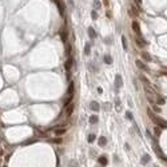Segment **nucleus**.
I'll return each instance as SVG.
<instances>
[{"mask_svg": "<svg viewBox=\"0 0 167 167\" xmlns=\"http://www.w3.org/2000/svg\"><path fill=\"white\" fill-rule=\"evenodd\" d=\"M147 114H148V116L151 118V120L156 124V126H160V127H163V128H166V127H167V123L165 122V120H162L160 118L156 116L155 114L152 112V110H150V108H148V110H147Z\"/></svg>", "mask_w": 167, "mask_h": 167, "instance_id": "f257e3e1", "label": "nucleus"}, {"mask_svg": "<svg viewBox=\"0 0 167 167\" xmlns=\"http://www.w3.org/2000/svg\"><path fill=\"white\" fill-rule=\"evenodd\" d=\"M72 96H74V83L71 82L70 86H68V91H67V100L64 102V106H67V104L71 103V100H72Z\"/></svg>", "mask_w": 167, "mask_h": 167, "instance_id": "f03ea898", "label": "nucleus"}, {"mask_svg": "<svg viewBox=\"0 0 167 167\" xmlns=\"http://www.w3.org/2000/svg\"><path fill=\"white\" fill-rule=\"evenodd\" d=\"M154 148H155V152L158 154V156H160V158H163L165 160H167V158L165 155H163V152H162V150L159 148V146H158V143H156V139H154Z\"/></svg>", "mask_w": 167, "mask_h": 167, "instance_id": "7ed1b4c3", "label": "nucleus"}, {"mask_svg": "<svg viewBox=\"0 0 167 167\" xmlns=\"http://www.w3.org/2000/svg\"><path fill=\"white\" fill-rule=\"evenodd\" d=\"M52 1H54L55 4L58 5L59 12H60V15L63 16V15H64V8H63V3H62V0H52Z\"/></svg>", "mask_w": 167, "mask_h": 167, "instance_id": "20e7f679", "label": "nucleus"}, {"mask_svg": "<svg viewBox=\"0 0 167 167\" xmlns=\"http://www.w3.org/2000/svg\"><path fill=\"white\" fill-rule=\"evenodd\" d=\"M115 84H116L118 88L123 87V79H122V75H120V74H118L115 76Z\"/></svg>", "mask_w": 167, "mask_h": 167, "instance_id": "39448f33", "label": "nucleus"}, {"mask_svg": "<svg viewBox=\"0 0 167 167\" xmlns=\"http://www.w3.org/2000/svg\"><path fill=\"white\" fill-rule=\"evenodd\" d=\"M72 63H74V59H72V56H68L67 62H65V63H64V67H65V70H67V71H70V68H71V65H72Z\"/></svg>", "mask_w": 167, "mask_h": 167, "instance_id": "423d86ee", "label": "nucleus"}, {"mask_svg": "<svg viewBox=\"0 0 167 167\" xmlns=\"http://www.w3.org/2000/svg\"><path fill=\"white\" fill-rule=\"evenodd\" d=\"M135 64H136V67L140 68V70H143V71H148V68H147V65L143 63V62H140V60H136L135 62Z\"/></svg>", "mask_w": 167, "mask_h": 167, "instance_id": "0eeeda50", "label": "nucleus"}, {"mask_svg": "<svg viewBox=\"0 0 167 167\" xmlns=\"http://www.w3.org/2000/svg\"><path fill=\"white\" fill-rule=\"evenodd\" d=\"M60 36H62V40H63V43H67V36H68V32H67V29L63 28L60 31Z\"/></svg>", "mask_w": 167, "mask_h": 167, "instance_id": "6e6552de", "label": "nucleus"}, {"mask_svg": "<svg viewBox=\"0 0 167 167\" xmlns=\"http://www.w3.org/2000/svg\"><path fill=\"white\" fill-rule=\"evenodd\" d=\"M90 108L92 110V111H99L100 106H99V103H98V102H95V100H92V102L90 103Z\"/></svg>", "mask_w": 167, "mask_h": 167, "instance_id": "1a4fd4ad", "label": "nucleus"}, {"mask_svg": "<svg viewBox=\"0 0 167 167\" xmlns=\"http://www.w3.org/2000/svg\"><path fill=\"white\" fill-rule=\"evenodd\" d=\"M132 29L140 36V27H139V23L138 21H132Z\"/></svg>", "mask_w": 167, "mask_h": 167, "instance_id": "9d476101", "label": "nucleus"}, {"mask_svg": "<svg viewBox=\"0 0 167 167\" xmlns=\"http://www.w3.org/2000/svg\"><path fill=\"white\" fill-rule=\"evenodd\" d=\"M98 143H99L100 147H104V146H106V143H107V138H106V136H100V138L98 139Z\"/></svg>", "mask_w": 167, "mask_h": 167, "instance_id": "9b49d317", "label": "nucleus"}, {"mask_svg": "<svg viewBox=\"0 0 167 167\" xmlns=\"http://www.w3.org/2000/svg\"><path fill=\"white\" fill-rule=\"evenodd\" d=\"M88 36L91 39H95L96 38V32H95V29L92 27H88Z\"/></svg>", "mask_w": 167, "mask_h": 167, "instance_id": "f8f14e48", "label": "nucleus"}, {"mask_svg": "<svg viewBox=\"0 0 167 167\" xmlns=\"http://www.w3.org/2000/svg\"><path fill=\"white\" fill-rule=\"evenodd\" d=\"M65 107H67V115L70 116L71 114H72V111H74V107H75V106H74V103H70V104H67Z\"/></svg>", "mask_w": 167, "mask_h": 167, "instance_id": "ddd939ff", "label": "nucleus"}, {"mask_svg": "<svg viewBox=\"0 0 167 167\" xmlns=\"http://www.w3.org/2000/svg\"><path fill=\"white\" fill-rule=\"evenodd\" d=\"M148 160H151L150 155H148V154H143V156H142V163H143V165H147V163H148Z\"/></svg>", "mask_w": 167, "mask_h": 167, "instance_id": "4468645a", "label": "nucleus"}, {"mask_svg": "<svg viewBox=\"0 0 167 167\" xmlns=\"http://www.w3.org/2000/svg\"><path fill=\"white\" fill-rule=\"evenodd\" d=\"M98 162H99V163H100V165H102V166H106L108 160H107V158H106V156H104V155H102V156H99V159H98Z\"/></svg>", "mask_w": 167, "mask_h": 167, "instance_id": "2eb2a0df", "label": "nucleus"}, {"mask_svg": "<svg viewBox=\"0 0 167 167\" xmlns=\"http://www.w3.org/2000/svg\"><path fill=\"white\" fill-rule=\"evenodd\" d=\"M55 134L56 135H63V134H65V128H63V127H56L55 128Z\"/></svg>", "mask_w": 167, "mask_h": 167, "instance_id": "dca6fc26", "label": "nucleus"}, {"mask_svg": "<svg viewBox=\"0 0 167 167\" xmlns=\"http://www.w3.org/2000/svg\"><path fill=\"white\" fill-rule=\"evenodd\" d=\"M104 62H106V64H112V56H111V55H106V56H104Z\"/></svg>", "mask_w": 167, "mask_h": 167, "instance_id": "f3484780", "label": "nucleus"}, {"mask_svg": "<svg viewBox=\"0 0 167 167\" xmlns=\"http://www.w3.org/2000/svg\"><path fill=\"white\" fill-rule=\"evenodd\" d=\"M65 44V55L67 56H71V45L70 43H64Z\"/></svg>", "mask_w": 167, "mask_h": 167, "instance_id": "a211bd4d", "label": "nucleus"}, {"mask_svg": "<svg viewBox=\"0 0 167 167\" xmlns=\"http://www.w3.org/2000/svg\"><path fill=\"white\" fill-rule=\"evenodd\" d=\"M84 54H86V55H90L91 54V44L90 43H86V47H84Z\"/></svg>", "mask_w": 167, "mask_h": 167, "instance_id": "6ab92c4d", "label": "nucleus"}, {"mask_svg": "<svg viewBox=\"0 0 167 167\" xmlns=\"http://www.w3.org/2000/svg\"><path fill=\"white\" fill-rule=\"evenodd\" d=\"M136 44H138L139 45V47H145V45H146V42L145 40H143V39H136Z\"/></svg>", "mask_w": 167, "mask_h": 167, "instance_id": "aec40b11", "label": "nucleus"}, {"mask_svg": "<svg viewBox=\"0 0 167 167\" xmlns=\"http://www.w3.org/2000/svg\"><path fill=\"white\" fill-rule=\"evenodd\" d=\"M122 45H123V50L124 51L128 50V47H127V40H126V38H124V36H122Z\"/></svg>", "mask_w": 167, "mask_h": 167, "instance_id": "412c9836", "label": "nucleus"}, {"mask_svg": "<svg viewBox=\"0 0 167 167\" xmlns=\"http://www.w3.org/2000/svg\"><path fill=\"white\" fill-rule=\"evenodd\" d=\"M98 120H99V119H98V116H96V115H92V116H90V123H91V124H95V123H98Z\"/></svg>", "mask_w": 167, "mask_h": 167, "instance_id": "4be33fe9", "label": "nucleus"}, {"mask_svg": "<svg viewBox=\"0 0 167 167\" xmlns=\"http://www.w3.org/2000/svg\"><path fill=\"white\" fill-rule=\"evenodd\" d=\"M142 58L145 59L146 62H150V60H151V56H150V55L147 54V52H142Z\"/></svg>", "mask_w": 167, "mask_h": 167, "instance_id": "5701e85b", "label": "nucleus"}, {"mask_svg": "<svg viewBox=\"0 0 167 167\" xmlns=\"http://www.w3.org/2000/svg\"><path fill=\"white\" fill-rule=\"evenodd\" d=\"M100 7H102V3H100L99 0H95V1H94V8L95 9H99Z\"/></svg>", "mask_w": 167, "mask_h": 167, "instance_id": "b1692460", "label": "nucleus"}, {"mask_svg": "<svg viewBox=\"0 0 167 167\" xmlns=\"http://www.w3.org/2000/svg\"><path fill=\"white\" fill-rule=\"evenodd\" d=\"M140 80H142L143 83H145V86H146V87H148V86H150V82L146 79V76H143V75H142V76H140Z\"/></svg>", "mask_w": 167, "mask_h": 167, "instance_id": "393cba45", "label": "nucleus"}, {"mask_svg": "<svg viewBox=\"0 0 167 167\" xmlns=\"http://www.w3.org/2000/svg\"><path fill=\"white\" fill-rule=\"evenodd\" d=\"M95 139H96V136H95L94 134H90V135H88V142H90V143L95 142Z\"/></svg>", "mask_w": 167, "mask_h": 167, "instance_id": "a878e982", "label": "nucleus"}, {"mask_svg": "<svg viewBox=\"0 0 167 167\" xmlns=\"http://www.w3.org/2000/svg\"><path fill=\"white\" fill-rule=\"evenodd\" d=\"M126 118H127L128 120H132V119H134V118H132V114H131V112H128V111L126 112Z\"/></svg>", "mask_w": 167, "mask_h": 167, "instance_id": "bb28decb", "label": "nucleus"}, {"mask_svg": "<svg viewBox=\"0 0 167 167\" xmlns=\"http://www.w3.org/2000/svg\"><path fill=\"white\" fill-rule=\"evenodd\" d=\"M91 18H92L94 20H95V19H98V12L96 11H92V12H91Z\"/></svg>", "mask_w": 167, "mask_h": 167, "instance_id": "cd10ccee", "label": "nucleus"}, {"mask_svg": "<svg viewBox=\"0 0 167 167\" xmlns=\"http://www.w3.org/2000/svg\"><path fill=\"white\" fill-rule=\"evenodd\" d=\"M68 167H78V163L75 162V160H71L70 165H68Z\"/></svg>", "mask_w": 167, "mask_h": 167, "instance_id": "c85d7f7f", "label": "nucleus"}, {"mask_svg": "<svg viewBox=\"0 0 167 167\" xmlns=\"http://www.w3.org/2000/svg\"><path fill=\"white\" fill-rule=\"evenodd\" d=\"M115 104H116V110H118V111H120V100H119V99H116Z\"/></svg>", "mask_w": 167, "mask_h": 167, "instance_id": "c756f323", "label": "nucleus"}, {"mask_svg": "<svg viewBox=\"0 0 167 167\" xmlns=\"http://www.w3.org/2000/svg\"><path fill=\"white\" fill-rule=\"evenodd\" d=\"M152 108H154V111H156V112H160V107H158L156 104H154Z\"/></svg>", "mask_w": 167, "mask_h": 167, "instance_id": "7c9ffc66", "label": "nucleus"}, {"mask_svg": "<svg viewBox=\"0 0 167 167\" xmlns=\"http://www.w3.org/2000/svg\"><path fill=\"white\" fill-rule=\"evenodd\" d=\"M155 135H156V136H159V135H160V130H159V126H158V127H155Z\"/></svg>", "mask_w": 167, "mask_h": 167, "instance_id": "2f4dec72", "label": "nucleus"}, {"mask_svg": "<svg viewBox=\"0 0 167 167\" xmlns=\"http://www.w3.org/2000/svg\"><path fill=\"white\" fill-rule=\"evenodd\" d=\"M158 103H159V104H165V99L159 96V98H158Z\"/></svg>", "mask_w": 167, "mask_h": 167, "instance_id": "473e14b6", "label": "nucleus"}, {"mask_svg": "<svg viewBox=\"0 0 167 167\" xmlns=\"http://www.w3.org/2000/svg\"><path fill=\"white\" fill-rule=\"evenodd\" d=\"M107 42H108V44H112V43H111V42H112V38H111V36H110L108 39L106 38V43H107Z\"/></svg>", "mask_w": 167, "mask_h": 167, "instance_id": "72a5a7b5", "label": "nucleus"}, {"mask_svg": "<svg viewBox=\"0 0 167 167\" xmlns=\"http://www.w3.org/2000/svg\"><path fill=\"white\" fill-rule=\"evenodd\" d=\"M103 4L104 5H108V0H103Z\"/></svg>", "mask_w": 167, "mask_h": 167, "instance_id": "f704fd0d", "label": "nucleus"}, {"mask_svg": "<svg viewBox=\"0 0 167 167\" xmlns=\"http://www.w3.org/2000/svg\"><path fill=\"white\" fill-rule=\"evenodd\" d=\"M135 1H136V4H139V5H140V3H142V0H135Z\"/></svg>", "mask_w": 167, "mask_h": 167, "instance_id": "c9c22d12", "label": "nucleus"}, {"mask_svg": "<svg viewBox=\"0 0 167 167\" xmlns=\"http://www.w3.org/2000/svg\"><path fill=\"white\" fill-rule=\"evenodd\" d=\"M68 3H70L71 5H74V0H68Z\"/></svg>", "mask_w": 167, "mask_h": 167, "instance_id": "e433bc0d", "label": "nucleus"}, {"mask_svg": "<svg viewBox=\"0 0 167 167\" xmlns=\"http://www.w3.org/2000/svg\"><path fill=\"white\" fill-rule=\"evenodd\" d=\"M1 155H3V150L0 148V156H1Z\"/></svg>", "mask_w": 167, "mask_h": 167, "instance_id": "4c0bfd02", "label": "nucleus"}, {"mask_svg": "<svg viewBox=\"0 0 167 167\" xmlns=\"http://www.w3.org/2000/svg\"><path fill=\"white\" fill-rule=\"evenodd\" d=\"M154 167H158V166H154Z\"/></svg>", "mask_w": 167, "mask_h": 167, "instance_id": "58836bf2", "label": "nucleus"}, {"mask_svg": "<svg viewBox=\"0 0 167 167\" xmlns=\"http://www.w3.org/2000/svg\"><path fill=\"white\" fill-rule=\"evenodd\" d=\"M0 162H1V160H0Z\"/></svg>", "mask_w": 167, "mask_h": 167, "instance_id": "ea45409f", "label": "nucleus"}]
</instances>
